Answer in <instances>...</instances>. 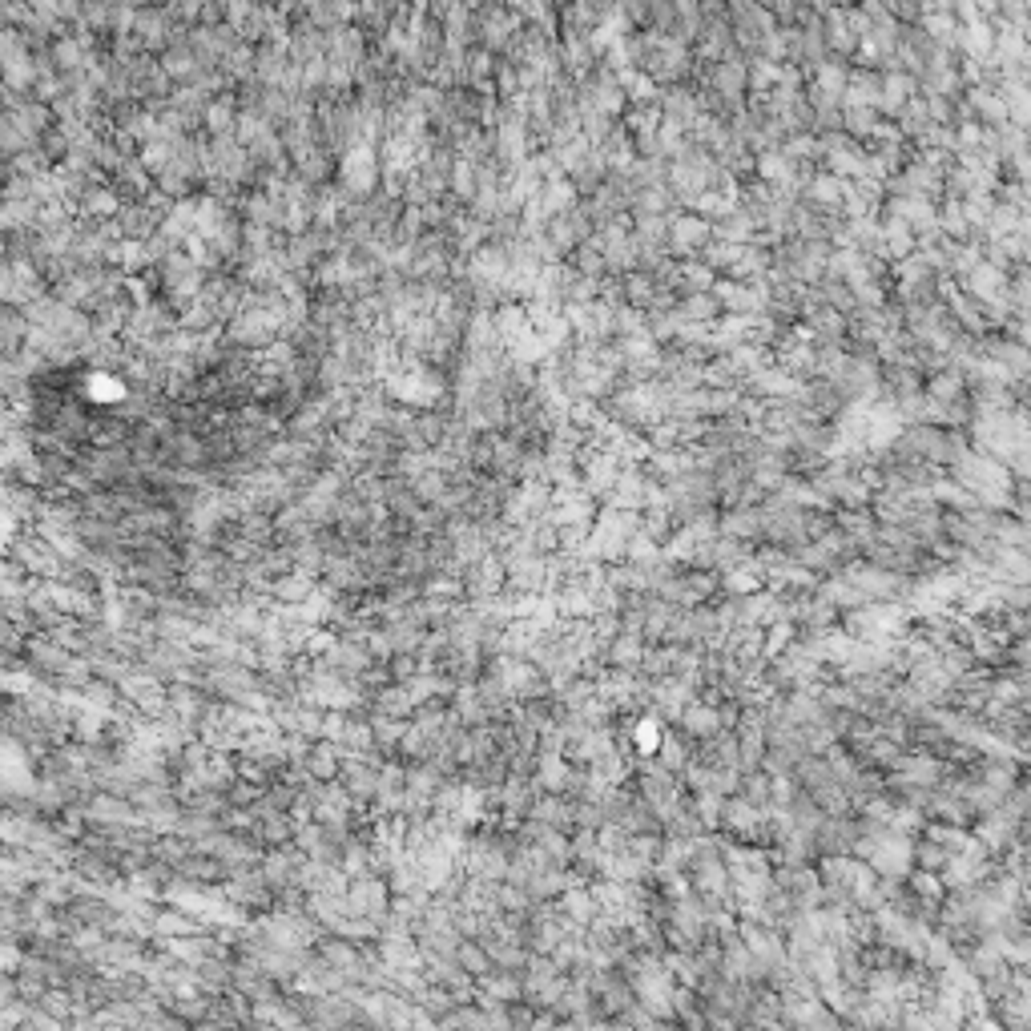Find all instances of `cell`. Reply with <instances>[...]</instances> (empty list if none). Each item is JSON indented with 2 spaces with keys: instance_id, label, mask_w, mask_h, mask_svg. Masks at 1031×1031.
Masks as SVG:
<instances>
[{
  "instance_id": "cell-1",
  "label": "cell",
  "mask_w": 1031,
  "mask_h": 1031,
  "mask_svg": "<svg viewBox=\"0 0 1031 1031\" xmlns=\"http://www.w3.org/2000/svg\"><path fill=\"white\" fill-rule=\"evenodd\" d=\"M1003 105H1007V117L1019 125V129H1031V85H1023L1019 77H1011L1003 85Z\"/></svg>"
},
{
  "instance_id": "cell-2",
  "label": "cell",
  "mask_w": 1031,
  "mask_h": 1031,
  "mask_svg": "<svg viewBox=\"0 0 1031 1031\" xmlns=\"http://www.w3.org/2000/svg\"><path fill=\"white\" fill-rule=\"evenodd\" d=\"M995 363L1015 379V375H1027V371H1031V351L1019 347V343H1003V347L995 351Z\"/></svg>"
},
{
  "instance_id": "cell-3",
  "label": "cell",
  "mask_w": 1031,
  "mask_h": 1031,
  "mask_svg": "<svg viewBox=\"0 0 1031 1031\" xmlns=\"http://www.w3.org/2000/svg\"><path fill=\"white\" fill-rule=\"evenodd\" d=\"M971 286H975L979 299H991L995 290H1003V270H999L995 262H979V266L971 270Z\"/></svg>"
},
{
  "instance_id": "cell-4",
  "label": "cell",
  "mask_w": 1031,
  "mask_h": 1031,
  "mask_svg": "<svg viewBox=\"0 0 1031 1031\" xmlns=\"http://www.w3.org/2000/svg\"><path fill=\"white\" fill-rule=\"evenodd\" d=\"M963 45H967L975 57H983V53H991V49H995V33H991L987 25H979V21H975V25H967Z\"/></svg>"
},
{
  "instance_id": "cell-5",
  "label": "cell",
  "mask_w": 1031,
  "mask_h": 1031,
  "mask_svg": "<svg viewBox=\"0 0 1031 1031\" xmlns=\"http://www.w3.org/2000/svg\"><path fill=\"white\" fill-rule=\"evenodd\" d=\"M991 121H1003L1007 117V105H1003V93H991V89H975V97H971Z\"/></svg>"
},
{
  "instance_id": "cell-6",
  "label": "cell",
  "mask_w": 1031,
  "mask_h": 1031,
  "mask_svg": "<svg viewBox=\"0 0 1031 1031\" xmlns=\"http://www.w3.org/2000/svg\"><path fill=\"white\" fill-rule=\"evenodd\" d=\"M955 391H959V379H955V375H947V379L935 383V395H943V399H951Z\"/></svg>"
}]
</instances>
